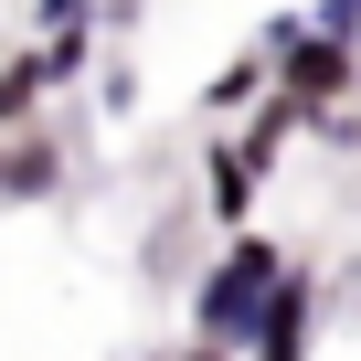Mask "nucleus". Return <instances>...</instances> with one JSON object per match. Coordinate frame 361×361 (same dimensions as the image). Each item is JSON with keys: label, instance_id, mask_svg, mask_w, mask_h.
<instances>
[{"label": "nucleus", "instance_id": "20e7f679", "mask_svg": "<svg viewBox=\"0 0 361 361\" xmlns=\"http://www.w3.org/2000/svg\"><path fill=\"white\" fill-rule=\"evenodd\" d=\"M255 202H266V180L234 159V138H213V149H202V213H213L224 234H245V224H255Z\"/></svg>", "mask_w": 361, "mask_h": 361}, {"label": "nucleus", "instance_id": "f03ea898", "mask_svg": "<svg viewBox=\"0 0 361 361\" xmlns=\"http://www.w3.org/2000/svg\"><path fill=\"white\" fill-rule=\"evenodd\" d=\"M308 329H319V266L308 255H287V276L266 287V308L245 319V361H308Z\"/></svg>", "mask_w": 361, "mask_h": 361}, {"label": "nucleus", "instance_id": "1a4fd4ad", "mask_svg": "<svg viewBox=\"0 0 361 361\" xmlns=\"http://www.w3.org/2000/svg\"><path fill=\"white\" fill-rule=\"evenodd\" d=\"M308 32H329V43H361V0H319V11H308Z\"/></svg>", "mask_w": 361, "mask_h": 361}, {"label": "nucleus", "instance_id": "39448f33", "mask_svg": "<svg viewBox=\"0 0 361 361\" xmlns=\"http://www.w3.org/2000/svg\"><path fill=\"white\" fill-rule=\"evenodd\" d=\"M298 128H308V106H287V96H276V85H266V96H255V106H245V138H234V159H245V170H255V180H276V159H287V149H298Z\"/></svg>", "mask_w": 361, "mask_h": 361}, {"label": "nucleus", "instance_id": "423d86ee", "mask_svg": "<svg viewBox=\"0 0 361 361\" xmlns=\"http://www.w3.org/2000/svg\"><path fill=\"white\" fill-rule=\"evenodd\" d=\"M43 106H54L43 54H32V43H22V54H0V138H11V128H43Z\"/></svg>", "mask_w": 361, "mask_h": 361}, {"label": "nucleus", "instance_id": "6e6552de", "mask_svg": "<svg viewBox=\"0 0 361 361\" xmlns=\"http://www.w3.org/2000/svg\"><path fill=\"white\" fill-rule=\"evenodd\" d=\"M255 96H266V54H234V64L202 85V106H213V117H245Z\"/></svg>", "mask_w": 361, "mask_h": 361}, {"label": "nucleus", "instance_id": "f257e3e1", "mask_svg": "<svg viewBox=\"0 0 361 361\" xmlns=\"http://www.w3.org/2000/svg\"><path fill=\"white\" fill-rule=\"evenodd\" d=\"M276 276H287V245H276V234H255V224H245V234H224V255H213V266H202V287H192V340L234 350Z\"/></svg>", "mask_w": 361, "mask_h": 361}, {"label": "nucleus", "instance_id": "7ed1b4c3", "mask_svg": "<svg viewBox=\"0 0 361 361\" xmlns=\"http://www.w3.org/2000/svg\"><path fill=\"white\" fill-rule=\"evenodd\" d=\"M64 192V138L54 128H11L0 138V202H54Z\"/></svg>", "mask_w": 361, "mask_h": 361}, {"label": "nucleus", "instance_id": "9d476101", "mask_svg": "<svg viewBox=\"0 0 361 361\" xmlns=\"http://www.w3.org/2000/svg\"><path fill=\"white\" fill-rule=\"evenodd\" d=\"M96 0H32V32H54V22H85Z\"/></svg>", "mask_w": 361, "mask_h": 361}, {"label": "nucleus", "instance_id": "9b49d317", "mask_svg": "<svg viewBox=\"0 0 361 361\" xmlns=\"http://www.w3.org/2000/svg\"><path fill=\"white\" fill-rule=\"evenodd\" d=\"M170 361H245V350H213V340H192V350H170Z\"/></svg>", "mask_w": 361, "mask_h": 361}, {"label": "nucleus", "instance_id": "0eeeda50", "mask_svg": "<svg viewBox=\"0 0 361 361\" xmlns=\"http://www.w3.org/2000/svg\"><path fill=\"white\" fill-rule=\"evenodd\" d=\"M32 54H43V75H54V85H75V75H96V11H85V22H54V32H43Z\"/></svg>", "mask_w": 361, "mask_h": 361}]
</instances>
